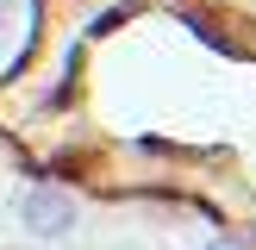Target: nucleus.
I'll return each instance as SVG.
<instances>
[{"label": "nucleus", "mask_w": 256, "mask_h": 250, "mask_svg": "<svg viewBox=\"0 0 256 250\" xmlns=\"http://www.w3.org/2000/svg\"><path fill=\"white\" fill-rule=\"evenodd\" d=\"M19 225H25V238H38V244L69 238V232H75V194L56 188V182L25 188V194H19Z\"/></svg>", "instance_id": "obj_1"}, {"label": "nucleus", "mask_w": 256, "mask_h": 250, "mask_svg": "<svg viewBox=\"0 0 256 250\" xmlns=\"http://www.w3.org/2000/svg\"><path fill=\"white\" fill-rule=\"evenodd\" d=\"M206 250H244V244H232V238H219V244H206Z\"/></svg>", "instance_id": "obj_2"}, {"label": "nucleus", "mask_w": 256, "mask_h": 250, "mask_svg": "<svg viewBox=\"0 0 256 250\" xmlns=\"http://www.w3.org/2000/svg\"><path fill=\"white\" fill-rule=\"evenodd\" d=\"M0 44H6V0H0Z\"/></svg>", "instance_id": "obj_3"}]
</instances>
